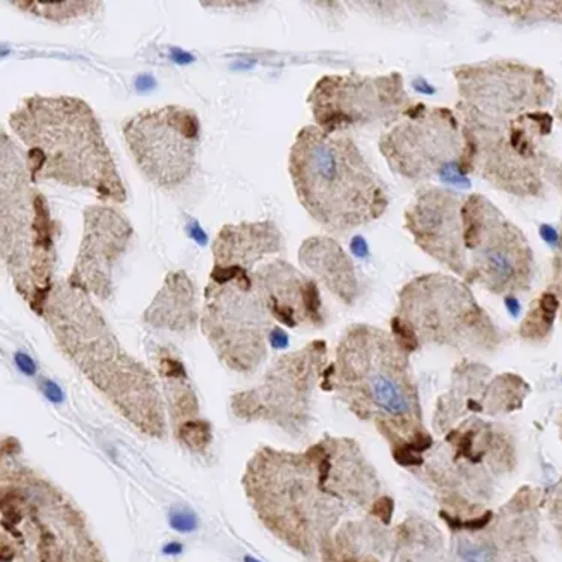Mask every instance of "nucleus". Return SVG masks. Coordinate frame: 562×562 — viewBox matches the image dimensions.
Instances as JSON below:
<instances>
[{
  "instance_id": "30",
  "label": "nucleus",
  "mask_w": 562,
  "mask_h": 562,
  "mask_svg": "<svg viewBox=\"0 0 562 562\" xmlns=\"http://www.w3.org/2000/svg\"><path fill=\"white\" fill-rule=\"evenodd\" d=\"M16 363H17L18 369H20L24 375L32 376V375L36 373V364H35V361H33L29 356H27V354H24V353H17V354H16Z\"/></svg>"
},
{
  "instance_id": "24",
  "label": "nucleus",
  "mask_w": 562,
  "mask_h": 562,
  "mask_svg": "<svg viewBox=\"0 0 562 562\" xmlns=\"http://www.w3.org/2000/svg\"><path fill=\"white\" fill-rule=\"evenodd\" d=\"M561 302L552 290L544 291L525 315L519 334L529 342H541L549 337L555 324Z\"/></svg>"
},
{
  "instance_id": "17",
  "label": "nucleus",
  "mask_w": 562,
  "mask_h": 562,
  "mask_svg": "<svg viewBox=\"0 0 562 562\" xmlns=\"http://www.w3.org/2000/svg\"><path fill=\"white\" fill-rule=\"evenodd\" d=\"M254 284L267 311L276 321L291 329L324 324L317 282L288 261L275 260L263 264L254 272Z\"/></svg>"
},
{
  "instance_id": "21",
  "label": "nucleus",
  "mask_w": 562,
  "mask_h": 562,
  "mask_svg": "<svg viewBox=\"0 0 562 562\" xmlns=\"http://www.w3.org/2000/svg\"><path fill=\"white\" fill-rule=\"evenodd\" d=\"M351 6L360 8L364 14L378 21L393 24L430 26L441 24L452 12L448 2H401V0H383V2H351Z\"/></svg>"
},
{
  "instance_id": "5",
  "label": "nucleus",
  "mask_w": 562,
  "mask_h": 562,
  "mask_svg": "<svg viewBox=\"0 0 562 562\" xmlns=\"http://www.w3.org/2000/svg\"><path fill=\"white\" fill-rule=\"evenodd\" d=\"M456 115L463 135L456 171L480 177L492 188L516 198H540L553 161L544 150L546 138L553 131L552 112L541 110L498 119L456 104Z\"/></svg>"
},
{
  "instance_id": "34",
  "label": "nucleus",
  "mask_w": 562,
  "mask_h": 562,
  "mask_svg": "<svg viewBox=\"0 0 562 562\" xmlns=\"http://www.w3.org/2000/svg\"><path fill=\"white\" fill-rule=\"evenodd\" d=\"M553 117H555L558 122L562 123V96L559 97V101H558V104H556V107H555V110H553Z\"/></svg>"
},
{
  "instance_id": "13",
  "label": "nucleus",
  "mask_w": 562,
  "mask_h": 562,
  "mask_svg": "<svg viewBox=\"0 0 562 562\" xmlns=\"http://www.w3.org/2000/svg\"><path fill=\"white\" fill-rule=\"evenodd\" d=\"M457 104L486 117L511 119L547 110L555 81L544 69L513 59H487L453 69Z\"/></svg>"
},
{
  "instance_id": "7",
  "label": "nucleus",
  "mask_w": 562,
  "mask_h": 562,
  "mask_svg": "<svg viewBox=\"0 0 562 562\" xmlns=\"http://www.w3.org/2000/svg\"><path fill=\"white\" fill-rule=\"evenodd\" d=\"M336 354L337 363L333 368L339 369V373L333 369V376L339 378L341 387L359 383L360 378V388L346 395L354 411L364 413L366 403L372 405L388 418L386 430L390 421L405 423L418 414L414 405L417 398L403 372L408 368L406 353L393 334L368 324H354L344 333Z\"/></svg>"
},
{
  "instance_id": "6",
  "label": "nucleus",
  "mask_w": 562,
  "mask_h": 562,
  "mask_svg": "<svg viewBox=\"0 0 562 562\" xmlns=\"http://www.w3.org/2000/svg\"><path fill=\"white\" fill-rule=\"evenodd\" d=\"M395 317L414 332L420 344L490 351L501 341L467 282L450 275L426 273L411 279L399 291Z\"/></svg>"
},
{
  "instance_id": "26",
  "label": "nucleus",
  "mask_w": 562,
  "mask_h": 562,
  "mask_svg": "<svg viewBox=\"0 0 562 562\" xmlns=\"http://www.w3.org/2000/svg\"><path fill=\"white\" fill-rule=\"evenodd\" d=\"M179 440L193 452H203L212 444V426L206 420H189L177 429Z\"/></svg>"
},
{
  "instance_id": "10",
  "label": "nucleus",
  "mask_w": 562,
  "mask_h": 562,
  "mask_svg": "<svg viewBox=\"0 0 562 562\" xmlns=\"http://www.w3.org/2000/svg\"><path fill=\"white\" fill-rule=\"evenodd\" d=\"M414 102L401 73L322 75L307 95L315 126L329 134L391 128Z\"/></svg>"
},
{
  "instance_id": "32",
  "label": "nucleus",
  "mask_w": 562,
  "mask_h": 562,
  "mask_svg": "<svg viewBox=\"0 0 562 562\" xmlns=\"http://www.w3.org/2000/svg\"><path fill=\"white\" fill-rule=\"evenodd\" d=\"M191 234L198 243H204L206 242V234L198 228V225H196V223H193L192 227H191Z\"/></svg>"
},
{
  "instance_id": "15",
  "label": "nucleus",
  "mask_w": 562,
  "mask_h": 562,
  "mask_svg": "<svg viewBox=\"0 0 562 562\" xmlns=\"http://www.w3.org/2000/svg\"><path fill=\"white\" fill-rule=\"evenodd\" d=\"M132 237L131 221L115 207L93 204L84 208L81 243L66 282L89 296L110 299L115 291L112 275Z\"/></svg>"
},
{
  "instance_id": "20",
  "label": "nucleus",
  "mask_w": 562,
  "mask_h": 562,
  "mask_svg": "<svg viewBox=\"0 0 562 562\" xmlns=\"http://www.w3.org/2000/svg\"><path fill=\"white\" fill-rule=\"evenodd\" d=\"M146 324L170 332H186L198 321L196 291L191 277L184 272H171L143 314Z\"/></svg>"
},
{
  "instance_id": "2",
  "label": "nucleus",
  "mask_w": 562,
  "mask_h": 562,
  "mask_svg": "<svg viewBox=\"0 0 562 562\" xmlns=\"http://www.w3.org/2000/svg\"><path fill=\"white\" fill-rule=\"evenodd\" d=\"M60 349L131 423L164 437L165 418L153 376L122 348L89 294L54 284L44 314Z\"/></svg>"
},
{
  "instance_id": "29",
  "label": "nucleus",
  "mask_w": 562,
  "mask_h": 562,
  "mask_svg": "<svg viewBox=\"0 0 562 562\" xmlns=\"http://www.w3.org/2000/svg\"><path fill=\"white\" fill-rule=\"evenodd\" d=\"M41 388L44 391V395L48 401L54 402V403H59L63 401V393L60 390V387L53 383L51 379H44V381L41 383Z\"/></svg>"
},
{
  "instance_id": "16",
  "label": "nucleus",
  "mask_w": 562,
  "mask_h": 562,
  "mask_svg": "<svg viewBox=\"0 0 562 562\" xmlns=\"http://www.w3.org/2000/svg\"><path fill=\"white\" fill-rule=\"evenodd\" d=\"M465 196L440 186L421 188L406 206L403 227L415 246L450 272L467 279L462 206Z\"/></svg>"
},
{
  "instance_id": "4",
  "label": "nucleus",
  "mask_w": 562,
  "mask_h": 562,
  "mask_svg": "<svg viewBox=\"0 0 562 562\" xmlns=\"http://www.w3.org/2000/svg\"><path fill=\"white\" fill-rule=\"evenodd\" d=\"M59 222L29 177L24 153L2 131L0 139V249L12 284L39 317L54 287Z\"/></svg>"
},
{
  "instance_id": "33",
  "label": "nucleus",
  "mask_w": 562,
  "mask_h": 562,
  "mask_svg": "<svg viewBox=\"0 0 562 562\" xmlns=\"http://www.w3.org/2000/svg\"><path fill=\"white\" fill-rule=\"evenodd\" d=\"M181 552V544L179 543H170L164 547V553L166 555H179Z\"/></svg>"
},
{
  "instance_id": "25",
  "label": "nucleus",
  "mask_w": 562,
  "mask_h": 562,
  "mask_svg": "<svg viewBox=\"0 0 562 562\" xmlns=\"http://www.w3.org/2000/svg\"><path fill=\"white\" fill-rule=\"evenodd\" d=\"M547 181H552V184L562 193V162H559L558 159H553L549 166ZM551 290L556 294V297L561 302V315H562V216H561L556 249H555V255H553V261H552V287H551Z\"/></svg>"
},
{
  "instance_id": "18",
  "label": "nucleus",
  "mask_w": 562,
  "mask_h": 562,
  "mask_svg": "<svg viewBox=\"0 0 562 562\" xmlns=\"http://www.w3.org/2000/svg\"><path fill=\"white\" fill-rule=\"evenodd\" d=\"M284 249V235L273 221L228 223L218 231L213 245L215 269H252L265 257Z\"/></svg>"
},
{
  "instance_id": "28",
  "label": "nucleus",
  "mask_w": 562,
  "mask_h": 562,
  "mask_svg": "<svg viewBox=\"0 0 562 562\" xmlns=\"http://www.w3.org/2000/svg\"><path fill=\"white\" fill-rule=\"evenodd\" d=\"M393 510H395V502H393L391 498L388 497H381L378 498L373 505H372V510L371 513L378 517L379 521L383 524L388 525L391 521V516H393Z\"/></svg>"
},
{
  "instance_id": "1",
  "label": "nucleus",
  "mask_w": 562,
  "mask_h": 562,
  "mask_svg": "<svg viewBox=\"0 0 562 562\" xmlns=\"http://www.w3.org/2000/svg\"><path fill=\"white\" fill-rule=\"evenodd\" d=\"M23 143L32 184L88 189L102 203L123 204L128 192L92 107L73 95H31L8 117Z\"/></svg>"
},
{
  "instance_id": "31",
  "label": "nucleus",
  "mask_w": 562,
  "mask_h": 562,
  "mask_svg": "<svg viewBox=\"0 0 562 562\" xmlns=\"http://www.w3.org/2000/svg\"><path fill=\"white\" fill-rule=\"evenodd\" d=\"M269 341L273 348L284 349L288 346V334L280 327H273L269 334Z\"/></svg>"
},
{
  "instance_id": "27",
  "label": "nucleus",
  "mask_w": 562,
  "mask_h": 562,
  "mask_svg": "<svg viewBox=\"0 0 562 562\" xmlns=\"http://www.w3.org/2000/svg\"><path fill=\"white\" fill-rule=\"evenodd\" d=\"M170 525L179 532H192L198 526V519L188 509H177L170 513Z\"/></svg>"
},
{
  "instance_id": "35",
  "label": "nucleus",
  "mask_w": 562,
  "mask_h": 562,
  "mask_svg": "<svg viewBox=\"0 0 562 562\" xmlns=\"http://www.w3.org/2000/svg\"><path fill=\"white\" fill-rule=\"evenodd\" d=\"M245 562H260V561L255 559V558H252V556H246V558H245Z\"/></svg>"
},
{
  "instance_id": "23",
  "label": "nucleus",
  "mask_w": 562,
  "mask_h": 562,
  "mask_svg": "<svg viewBox=\"0 0 562 562\" xmlns=\"http://www.w3.org/2000/svg\"><path fill=\"white\" fill-rule=\"evenodd\" d=\"M8 5L31 14L36 18L53 23H69L93 16L102 6L97 0H66V2H44V0H17Z\"/></svg>"
},
{
  "instance_id": "12",
  "label": "nucleus",
  "mask_w": 562,
  "mask_h": 562,
  "mask_svg": "<svg viewBox=\"0 0 562 562\" xmlns=\"http://www.w3.org/2000/svg\"><path fill=\"white\" fill-rule=\"evenodd\" d=\"M378 149L390 171L423 184L457 166L463 135L456 111L415 102L379 137Z\"/></svg>"
},
{
  "instance_id": "11",
  "label": "nucleus",
  "mask_w": 562,
  "mask_h": 562,
  "mask_svg": "<svg viewBox=\"0 0 562 562\" xmlns=\"http://www.w3.org/2000/svg\"><path fill=\"white\" fill-rule=\"evenodd\" d=\"M122 134L138 170L154 186L171 191L193 174L201 142V122L193 110L146 108L124 120Z\"/></svg>"
},
{
  "instance_id": "19",
  "label": "nucleus",
  "mask_w": 562,
  "mask_h": 562,
  "mask_svg": "<svg viewBox=\"0 0 562 562\" xmlns=\"http://www.w3.org/2000/svg\"><path fill=\"white\" fill-rule=\"evenodd\" d=\"M299 261L315 275L324 287L345 304H354L360 284L353 260L337 243L327 235H312L302 242Z\"/></svg>"
},
{
  "instance_id": "9",
  "label": "nucleus",
  "mask_w": 562,
  "mask_h": 562,
  "mask_svg": "<svg viewBox=\"0 0 562 562\" xmlns=\"http://www.w3.org/2000/svg\"><path fill=\"white\" fill-rule=\"evenodd\" d=\"M467 282L497 296L513 297L531 288L536 257L525 233L486 195L472 192L462 206Z\"/></svg>"
},
{
  "instance_id": "3",
  "label": "nucleus",
  "mask_w": 562,
  "mask_h": 562,
  "mask_svg": "<svg viewBox=\"0 0 562 562\" xmlns=\"http://www.w3.org/2000/svg\"><path fill=\"white\" fill-rule=\"evenodd\" d=\"M288 174L300 206L329 233L366 227L390 206L387 185L353 139L315 124L294 138Z\"/></svg>"
},
{
  "instance_id": "22",
  "label": "nucleus",
  "mask_w": 562,
  "mask_h": 562,
  "mask_svg": "<svg viewBox=\"0 0 562 562\" xmlns=\"http://www.w3.org/2000/svg\"><path fill=\"white\" fill-rule=\"evenodd\" d=\"M489 16L516 26L562 24V2L552 0H490L477 2Z\"/></svg>"
},
{
  "instance_id": "8",
  "label": "nucleus",
  "mask_w": 562,
  "mask_h": 562,
  "mask_svg": "<svg viewBox=\"0 0 562 562\" xmlns=\"http://www.w3.org/2000/svg\"><path fill=\"white\" fill-rule=\"evenodd\" d=\"M201 330L228 368L249 372L258 366L267 354L272 315L254 284V273L213 267L204 291Z\"/></svg>"
},
{
  "instance_id": "14",
  "label": "nucleus",
  "mask_w": 562,
  "mask_h": 562,
  "mask_svg": "<svg viewBox=\"0 0 562 562\" xmlns=\"http://www.w3.org/2000/svg\"><path fill=\"white\" fill-rule=\"evenodd\" d=\"M327 354L324 341H314L296 353L280 359L265 376L264 383L248 391L233 396V411L237 417L246 420L265 418L273 423H296L294 415L300 420L304 410L306 393L311 388L309 383L321 371Z\"/></svg>"
}]
</instances>
